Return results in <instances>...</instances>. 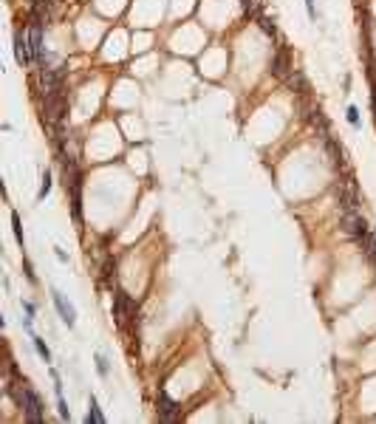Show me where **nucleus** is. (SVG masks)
I'll use <instances>...</instances> for the list:
<instances>
[{
    "label": "nucleus",
    "instance_id": "obj_9",
    "mask_svg": "<svg viewBox=\"0 0 376 424\" xmlns=\"http://www.w3.org/2000/svg\"><path fill=\"white\" fill-rule=\"evenodd\" d=\"M51 297H54V306H57V311H60V317L65 320L68 326H74L77 323V314H74V309H71V303H65V297L60 292H51Z\"/></svg>",
    "mask_w": 376,
    "mask_h": 424
},
{
    "label": "nucleus",
    "instance_id": "obj_8",
    "mask_svg": "<svg viewBox=\"0 0 376 424\" xmlns=\"http://www.w3.org/2000/svg\"><path fill=\"white\" fill-rule=\"evenodd\" d=\"M179 405L167 396V393H159V419L162 422H176L179 419Z\"/></svg>",
    "mask_w": 376,
    "mask_h": 424
},
{
    "label": "nucleus",
    "instance_id": "obj_10",
    "mask_svg": "<svg viewBox=\"0 0 376 424\" xmlns=\"http://www.w3.org/2000/svg\"><path fill=\"white\" fill-rule=\"evenodd\" d=\"M286 82H289V88H292L294 94H300V97L309 94V82H306V77H303V71H292V74L286 77Z\"/></svg>",
    "mask_w": 376,
    "mask_h": 424
},
{
    "label": "nucleus",
    "instance_id": "obj_1",
    "mask_svg": "<svg viewBox=\"0 0 376 424\" xmlns=\"http://www.w3.org/2000/svg\"><path fill=\"white\" fill-rule=\"evenodd\" d=\"M65 114H68V102H65V94H63V91L46 97V102H43V119H46L49 125H63Z\"/></svg>",
    "mask_w": 376,
    "mask_h": 424
},
{
    "label": "nucleus",
    "instance_id": "obj_11",
    "mask_svg": "<svg viewBox=\"0 0 376 424\" xmlns=\"http://www.w3.org/2000/svg\"><path fill=\"white\" fill-rule=\"evenodd\" d=\"M326 147H328V153H331V164H334L337 170H343V167H345V153H343V147L337 145L334 139H326Z\"/></svg>",
    "mask_w": 376,
    "mask_h": 424
},
{
    "label": "nucleus",
    "instance_id": "obj_14",
    "mask_svg": "<svg viewBox=\"0 0 376 424\" xmlns=\"http://www.w3.org/2000/svg\"><path fill=\"white\" fill-rule=\"evenodd\" d=\"M258 23H261V29L266 34H275V17H269V15H258Z\"/></svg>",
    "mask_w": 376,
    "mask_h": 424
},
{
    "label": "nucleus",
    "instance_id": "obj_16",
    "mask_svg": "<svg viewBox=\"0 0 376 424\" xmlns=\"http://www.w3.org/2000/svg\"><path fill=\"white\" fill-rule=\"evenodd\" d=\"M12 227H15V238H17V244L23 246V229H20V215H17V212H12Z\"/></svg>",
    "mask_w": 376,
    "mask_h": 424
},
{
    "label": "nucleus",
    "instance_id": "obj_3",
    "mask_svg": "<svg viewBox=\"0 0 376 424\" xmlns=\"http://www.w3.org/2000/svg\"><path fill=\"white\" fill-rule=\"evenodd\" d=\"M334 193H337V201L343 204V210H357L360 207V193H357L354 179H340L334 184Z\"/></svg>",
    "mask_w": 376,
    "mask_h": 424
},
{
    "label": "nucleus",
    "instance_id": "obj_22",
    "mask_svg": "<svg viewBox=\"0 0 376 424\" xmlns=\"http://www.w3.org/2000/svg\"><path fill=\"white\" fill-rule=\"evenodd\" d=\"M29 3H32V6H37V3H40V0H29Z\"/></svg>",
    "mask_w": 376,
    "mask_h": 424
},
{
    "label": "nucleus",
    "instance_id": "obj_6",
    "mask_svg": "<svg viewBox=\"0 0 376 424\" xmlns=\"http://www.w3.org/2000/svg\"><path fill=\"white\" fill-rule=\"evenodd\" d=\"M15 54H17V63H20V65H34L29 32H23V29H17V32H15Z\"/></svg>",
    "mask_w": 376,
    "mask_h": 424
},
{
    "label": "nucleus",
    "instance_id": "obj_2",
    "mask_svg": "<svg viewBox=\"0 0 376 424\" xmlns=\"http://www.w3.org/2000/svg\"><path fill=\"white\" fill-rule=\"evenodd\" d=\"M133 314H136V303H133L122 289H116V294H114V320H116V326L125 328Z\"/></svg>",
    "mask_w": 376,
    "mask_h": 424
},
{
    "label": "nucleus",
    "instance_id": "obj_18",
    "mask_svg": "<svg viewBox=\"0 0 376 424\" xmlns=\"http://www.w3.org/2000/svg\"><path fill=\"white\" fill-rule=\"evenodd\" d=\"M49 190H51V176L46 173V176H43V187H40V198H46V193H49Z\"/></svg>",
    "mask_w": 376,
    "mask_h": 424
},
{
    "label": "nucleus",
    "instance_id": "obj_17",
    "mask_svg": "<svg viewBox=\"0 0 376 424\" xmlns=\"http://www.w3.org/2000/svg\"><path fill=\"white\" fill-rule=\"evenodd\" d=\"M348 122H351L354 128H360V111H357V108H348Z\"/></svg>",
    "mask_w": 376,
    "mask_h": 424
},
{
    "label": "nucleus",
    "instance_id": "obj_19",
    "mask_svg": "<svg viewBox=\"0 0 376 424\" xmlns=\"http://www.w3.org/2000/svg\"><path fill=\"white\" fill-rule=\"evenodd\" d=\"M97 371L102 376H108V362H105V357H97Z\"/></svg>",
    "mask_w": 376,
    "mask_h": 424
},
{
    "label": "nucleus",
    "instance_id": "obj_7",
    "mask_svg": "<svg viewBox=\"0 0 376 424\" xmlns=\"http://www.w3.org/2000/svg\"><path fill=\"white\" fill-rule=\"evenodd\" d=\"M269 71H272L275 77H280V80L289 77V71H292V57H289V49H286V46H278L272 63H269Z\"/></svg>",
    "mask_w": 376,
    "mask_h": 424
},
{
    "label": "nucleus",
    "instance_id": "obj_5",
    "mask_svg": "<svg viewBox=\"0 0 376 424\" xmlns=\"http://www.w3.org/2000/svg\"><path fill=\"white\" fill-rule=\"evenodd\" d=\"M20 408H23L26 419H29L32 424L43 422V402H40V396H37L32 388H23V402H20Z\"/></svg>",
    "mask_w": 376,
    "mask_h": 424
},
{
    "label": "nucleus",
    "instance_id": "obj_21",
    "mask_svg": "<svg viewBox=\"0 0 376 424\" xmlns=\"http://www.w3.org/2000/svg\"><path fill=\"white\" fill-rule=\"evenodd\" d=\"M306 9H309L311 17H317V12H314V0H306Z\"/></svg>",
    "mask_w": 376,
    "mask_h": 424
},
{
    "label": "nucleus",
    "instance_id": "obj_4",
    "mask_svg": "<svg viewBox=\"0 0 376 424\" xmlns=\"http://www.w3.org/2000/svg\"><path fill=\"white\" fill-rule=\"evenodd\" d=\"M340 227H343V232L351 235V238H362V235L368 232V224H365V218H362L357 210H343Z\"/></svg>",
    "mask_w": 376,
    "mask_h": 424
},
{
    "label": "nucleus",
    "instance_id": "obj_12",
    "mask_svg": "<svg viewBox=\"0 0 376 424\" xmlns=\"http://www.w3.org/2000/svg\"><path fill=\"white\" fill-rule=\"evenodd\" d=\"M88 424H105V416H102V410H99L97 399H91V410H88Z\"/></svg>",
    "mask_w": 376,
    "mask_h": 424
},
{
    "label": "nucleus",
    "instance_id": "obj_15",
    "mask_svg": "<svg viewBox=\"0 0 376 424\" xmlns=\"http://www.w3.org/2000/svg\"><path fill=\"white\" fill-rule=\"evenodd\" d=\"M32 340H34V348H37V354H40V357L46 359V362H51V351L46 348V342H43L40 337H32Z\"/></svg>",
    "mask_w": 376,
    "mask_h": 424
},
{
    "label": "nucleus",
    "instance_id": "obj_13",
    "mask_svg": "<svg viewBox=\"0 0 376 424\" xmlns=\"http://www.w3.org/2000/svg\"><path fill=\"white\" fill-rule=\"evenodd\" d=\"M241 6H244V15H249V17H258V15H261L263 0H241Z\"/></svg>",
    "mask_w": 376,
    "mask_h": 424
},
{
    "label": "nucleus",
    "instance_id": "obj_20",
    "mask_svg": "<svg viewBox=\"0 0 376 424\" xmlns=\"http://www.w3.org/2000/svg\"><path fill=\"white\" fill-rule=\"evenodd\" d=\"M60 416H63V419H71V410L65 408V402H63V396H60Z\"/></svg>",
    "mask_w": 376,
    "mask_h": 424
}]
</instances>
